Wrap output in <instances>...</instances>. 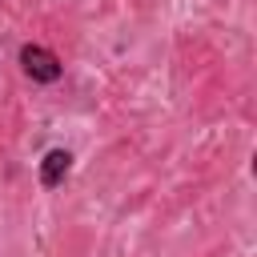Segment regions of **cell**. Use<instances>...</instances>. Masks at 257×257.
Segmentation results:
<instances>
[{"label":"cell","instance_id":"7a4b0ae2","mask_svg":"<svg viewBox=\"0 0 257 257\" xmlns=\"http://www.w3.org/2000/svg\"><path fill=\"white\" fill-rule=\"evenodd\" d=\"M68 169H72V153H68V149H48V153L40 157V169H36L40 189H60L64 177H68Z\"/></svg>","mask_w":257,"mask_h":257},{"label":"cell","instance_id":"6da1fadb","mask_svg":"<svg viewBox=\"0 0 257 257\" xmlns=\"http://www.w3.org/2000/svg\"><path fill=\"white\" fill-rule=\"evenodd\" d=\"M20 72H24L32 84H56V80L64 76V64H60V56H56L52 48H44V44H24V48H20Z\"/></svg>","mask_w":257,"mask_h":257}]
</instances>
